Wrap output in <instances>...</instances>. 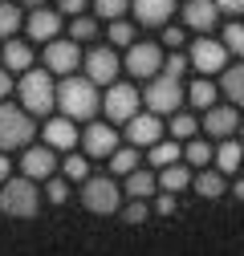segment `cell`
I'll use <instances>...</instances> for the list:
<instances>
[{
  "mask_svg": "<svg viewBox=\"0 0 244 256\" xmlns=\"http://www.w3.org/2000/svg\"><path fill=\"white\" fill-rule=\"evenodd\" d=\"M57 106H61V114H70L74 122L94 118L98 106H102L98 82H94V78H74V74H66V78H61V86H57Z\"/></svg>",
  "mask_w": 244,
  "mask_h": 256,
  "instance_id": "obj_1",
  "label": "cell"
},
{
  "mask_svg": "<svg viewBox=\"0 0 244 256\" xmlns=\"http://www.w3.org/2000/svg\"><path fill=\"white\" fill-rule=\"evenodd\" d=\"M41 208V191L33 183V175H20V179H4L0 183V212L12 216V220H28L37 216Z\"/></svg>",
  "mask_w": 244,
  "mask_h": 256,
  "instance_id": "obj_2",
  "label": "cell"
},
{
  "mask_svg": "<svg viewBox=\"0 0 244 256\" xmlns=\"http://www.w3.org/2000/svg\"><path fill=\"white\" fill-rule=\"evenodd\" d=\"M16 94H20V106L33 110V114H49L57 106V86H53L49 70H24Z\"/></svg>",
  "mask_w": 244,
  "mask_h": 256,
  "instance_id": "obj_3",
  "label": "cell"
},
{
  "mask_svg": "<svg viewBox=\"0 0 244 256\" xmlns=\"http://www.w3.org/2000/svg\"><path fill=\"white\" fill-rule=\"evenodd\" d=\"M183 98H188V94H183V78L171 74V70L155 74V78L146 82V94H142L146 110H155V114H175Z\"/></svg>",
  "mask_w": 244,
  "mask_h": 256,
  "instance_id": "obj_4",
  "label": "cell"
},
{
  "mask_svg": "<svg viewBox=\"0 0 244 256\" xmlns=\"http://www.w3.org/2000/svg\"><path fill=\"white\" fill-rule=\"evenodd\" d=\"M33 134H37L33 110H24V106H0V150L28 146Z\"/></svg>",
  "mask_w": 244,
  "mask_h": 256,
  "instance_id": "obj_5",
  "label": "cell"
},
{
  "mask_svg": "<svg viewBox=\"0 0 244 256\" xmlns=\"http://www.w3.org/2000/svg\"><path fill=\"white\" fill-rule=\"evenodd\" d=\"M163 49L155 45V41H134L130 49H126V74L130 78H142V82H150L155 74H163Z\"/></svg>",
  "mask_w": 244,
  "mask_h": 256,
  "instance_id": "obj_6",
  "label": "cell"
},
{
  "mask_svg": "<svg viewBox=\"0 0 244 256\" xmlns=\"http://www.w3.org/2000/svg\"><path fill=\"white\" fill-rule=\"evenodd\" d=\"M82 204H86L90 212H98V216H110V212H118V204H122V191H118L114 179L98 175V179H86V183H82Z\"/></svg>",
  "mask_w": 244,
  "mask_h": 256,
  "instance_id": "obj_7",
  "label": "cell"
},
{
  "mask_svg": "<svg viewBox=\"0 0 244 256\" xmlns=\"http://www.w3.org/2000/svg\"><path fill=\"white\" fill-rule=\"evenodd\" d=\"M138 102H142V94H138L134 86L114 82V86L106 90V98H102V110H106L110 122H130V118L138 114Z\"/></svg>",
  "mask_w": 244,
  "mask_h": 256,
  "instance_id": "obj_8",
  "label": "cell"
},
{
  "mask_svg": "<svg viewBox=\"0 0 244 256\" xmlns=\"http://www.w3.org/2000/svg\"><path fill=\"white\" fill-rule=\"evenodd\" d=\"M82 49H78V41L70 37V41H45V70L49 74H61V78H66V74H74L78 66H82Z\"/></svg>",
  "mask_w": 244,
  "mask_h": 256,
  "instance_id": "obj_9",
  "label": "cell"
},
{
  "mask_svg": "<svg viewBox=\"0 0 244 256\" xmlns=\"http://www.w3.org/2000/svg\"><path fill=\"white\" fill-rule=\"evenodd\" d=\"M86 78H94L98 86H114V78H118V53H114V45H98V49H90L86 53Z\"/></svg>",
  "mask_w": 244,
  "mask_h": 256,
  "instance_id": "obj_10",
  "label": "cell"
},
{
  "mask_svg": "<svg viewBox=\"0 0 244 256\" xmlns=\"http://www.w3.org/2000/svg\"><path fill=\"white\" fill-rule=\"evenodd\" d=\"M192 66L208 78V74H220L228 66V45L224 41H212V37H200L192 45Z\"/></svg>",
  "mask_w": 244,
  "mask_h": 256,
  "instance_id": "obj_11",
  "label": "cell"
},
{
  "mask_svg": "<svg viewBox=\"0 0 244 256\" xmlns=\"http://www.w3.org/2000/svg\"><path fill=\"white\" fill-rule=\"evenodd\" d=\"M82 146L90 158H110L118 150V134H114V122H90L82 130Z\"/></svg>",
  "mask_w": 244,
  "mask_h": 256,
  "instance_id": "obj_12",
  "label": "cell"
},
{
  "mask_svg": "<svg viewBox=\"0 0 244 256\" xmlns=\"http://www.w3.org/2000/svg\"><path fill=\"white\" fill-rule=\"evenodd\" d=\"M126 138H130L134 146H155V142L163 138V122H159V114H155V110L134 114V118L126 122Z\"/></svg>",
  "mask_w": 244,
  "mask_h": 256,
  "instance_id": "obj_13",
  "label": "cell"
},
{
  "mask_svg": "<svg viewBox=\"0 0 244 256\" xmlns=\"http://www.w3.org/2000/svg\"><path fill=\"white\" fill-rule=\"evenodd\" d=\"M204 130H208V138H232L240 130L236 106H212V110H204Z\"/></svg>",
  "mask_w": 244,
  "mask_h": 256,
  "instance_id": "obj_14",
  "label": "cell"
},
{
  "mask_svg": "<svg viewBox=\"0 0 244 256\" xmlns=\"http://www.w3.org/2000/svg\"><path fill=\"white\" fill-rule=\"evenodd\" d=\"M216 16H220L216 0H188V4H183V20H188V28H196V33L216 28Z\"/></svg>",
  "mask_w": 244,
  "mask_h": 256,
  "instance_id": "obj_15",
  "label": "cell"
},
{
  "mask_svg": "<svg viewBox=\"0 0 244 256\" xmlns=\"http://www.w3.org/2000/svg\"><path fill=\"white\" fill-rule=\"evenodd\" d=\"M130 8H134V20H138V24L155 28V24H167V20H171L175 0H130Z\"/></svg>",
  "mask_w": 244,
  "mask_h": 256,
  "instance_id": "obj_16",
  "label": "cell"
},
{
  "mask_svg": "<svg viewBox=\"0 0 244 256\" xmlns=\"http://www.w3.org/2000/svg\"><path fill=\"white\" fill-rule=\"evenodd\" d=\"M57 167V158H53V146H24V158H20V171L24 175H33V179H49Z\"/></svg>",
  "mask_w": 244,
  "mask_h": 256,
  "instance_id": "obj_17",
  "label": "cell"
},
{
  "mask_svg": "<svg viewBox=\"0 0 244 256\" xmlns=\"http://www.w3.org/2000/svg\"><path fill=\"white\" fill-rule=\"evenodd\" d=\"M45 142H49L53 150H74V142H78V126H74V118H70V114L49 118V122H45Z\"/></svg>",
  "mask_w": 244,
  "mask_h": 256,
  "instance_id": "obj_18",
  "label": "cell"
},
{
  "mask_svg": "<svg viewBox=\"0 0 244 256\" xmlns=\"http://www.w3.org/2000/svg\"><path fill=\"white\" fill-rule=\"evenodd\" d=\"M61 33V12H53V8H33V16H28V37L33 41H53Z\"/></svg>",
  "mask_w": 244,
  "mask_h": 256,
  "instance_id": "obj_19",
  "label": "cell"
},
{
  "mask_svg": "<svg viewBox=\"0 0 244 256\" xmlns=\"http://www.w3.org/2000/svg\"><path fill=\"white\" fill-rule=\"evenodd\" d=\"M240 163H244V146H240L236 138H220V146H216V167H220L224 175H232V171H240Z\"/></svg>",
  "mask_w": 244,
  "mask_h": 256,
  "instance_id": "obj_20",
  "label": "cell"
},
{
  "mask_svg": "<svg viewBox=\"0 0 244 256\" xmlns=\"http://www.w3.org/2000/svg\"><path fill=\"white\" fill-rule=\"evenodd\" d=\"M155 187H159V179L150 175V171H142V167H134L126 175V196L130 200H150V196H155Z\"/></svg>",
  "mask_w": 244,
  "mask_h": 256,
  "instance_id": "obj_21",
  "label": "cell"
},
{
  "mask_svg": "<svg viewBox=\"0 0 244 256\" xmlns=\"http://www.w3.org/2000/svg\"><path fill=\"white\" fill-rule=\"evenodd\" d=\"M146 163L159 167V171L171 167V163H179V138H175V142H163V138H159L155 146H146Z\"/></svg>",
  "mask_w": 244,
  "mask_h": 256,
  "instance_id": "obj_22",
  "label": "cell"
},
{
  "mask_svg": "<svg viewBox=\"0 0 244 256\" xmlns=\"http://www.w3.org/2000/svg\"><path fill=\"white\" fill-rule=\"evenodd\" d=\"M4 66L16 70V74L33 70V49H28L24 41H8V45H4Z\"/></svg>",
  "mask_w": 244,
  "mask_h": 256,
  "instance_id": "obj_23",
  "label": "cell"
},
{
  "mask_svg": "<svg viewBox=\"0 0 244 256\" xmlns=\"http://www.w3.org/2000/svg\"><path fill=\"white\" fill-rule=\"evenodd\" d=\"M196 191L204 200H216V196H224V171L216 167V171H200L196 175Z\"/></svg>",
  "mask_w": 244,
  "mask_h": 256,
  "instance_id": "obj_24",
  "label": "cell"
},
{
  "mask_svg": "<svg viewBox=\"0 0 244 256\" xmlns=\"http://www.w3.org/2000/svg\"><path fill=\"white\" fill-rule=\"evenodd\" d=\"M224 94H228L232 106H244V61L232 66V70H224Z\"/></svg>",
  "mask_w": 244,
  "mask_h": 256,
  "instance_id": "obj_25",
  "label": "cell"
},
{
  "mask_svg": "<svg viewBox=\"0 0 244 256\" xmlns=\"http://www.w3.org/2000/svg\"><path fill=\"white\" fill-rule=\"evenodd\" d=\"M188 102H192L196 110H212V106H216V86H212L208 78L192 82V90H188Z\"/></svg>",
  "mask_w": 244,
  "mask_h": 256,
  "instance_id": "obj_26",
  "label": "cell"
},
{
  "mask_svg": "<svg viewBox=\"0 0 244 256\" xmlns=\"http://www.w3.org/2000/svg\"><path fill=\"white\" fill-rule=\"evenodd\" d=\"M192 183V171L183 167V163H171V167H163V175H159V187L163 191H183Z\"/></svg>",
  "mask_w": 244,
  "mask_h": 256,
  "instance_id": "obj_27",
  "label": "cell"
},
{
  "mask_svg": "<svg viewBox=\"0 0 244 256\" xmlns=\"http://www.w3.org/2000/svg\"><path fill=\"white\" fill-rule=\"evenodd\" d=\"M134 167H138V150H134V146H118V150L110 154V171H114V175H130Z\"/></svg>",
  "mask_w": 244,
  "mask_h": 256,
  "instance_id": "obj_28",
  "label": "cell"
},
{
  "mask_svg": "<svg viewBox=\"0 0 244 256\" xmlns=\"http://www.w3.org/2000/svg\"><path fill=\"white\" fill-rule=\"evenodd\" d=\"M183 158H188L192 167H208L216 154H212V142H204V138H188V150H183Z\"/></svg>",
  "mask_w": 244,
  "mask_h": 256,
  "instance_id": "obj_29",
  "label": "cell"
},
{
  "mask_svg": "<svg viewBox=\"0 0 244 256\" xmlns=\"http://www.w3.org/2000/svg\"><path fill=\"white\" fill-rule=\"evenodd\" d=\"M20 28V8L8 4V0H0V37H12Z\"/></svg>",
  "mask_w": 244,
  "mask_h": 256,
  "instance_id": "obj_30",
  "label": "cell"
},
{
  "mask_svg": "<svg viewBox=\"0 0 244 256\" xmlns=\"http://www.w3.org/2000/svg\"><path fill=\"white\" fill-rule=\"evenodd\" d=\"M167 130L175 134V138H196V130H200V122L192 118V114H171V126H167Z\"/></svg>",
  "mask_w": 244,
  "mask_h": 256,
  "instance_id": "obj_31",
  "label": "cell"
},
{
  "mask_svg": "<svg viewBox=\"0 0 244 256\" xmlns=\"http://www.w3.org/2000/svg\"><path fill=\"white\" fill-rule=\"evenodd\" d=\"M70 37H74V41H94V37H98V20L78 12V16H74V24H70Z\"/></svg>",
  "mask_w": 244,
  "mask_h": 256,
  "instance_id": "obj_32",
  "label": "cell"
},
{
  "mask_svg": "<svg viewBox=\"0 0 244 256\" xmlns=\"http://www.w3.org/2000/svg\"><path fill=\"white\" fill-rule=\"evenodd\" d=\"M94 8L102 20H122V12L130 8V0H94Z\"/></svg>",
  "mask_w": 244,
  "mask_h": 256,
  "instance_id": "obj_33",
  "label": "cell"
},
{
  "mask_svg": "<svg viewBox=\"0 0 244 256\" xmlns=\"http://www.w3.org/2000/svg\"><path fill=\"white\" fill-rule=\"evenodd\" d=\"M66 179H78V183H86V179H90V158H82V154H70V158H66Z\"/></svg>",
  "mask_w": 244,
  "mask_h": 256,
  "instance_id": "obj_34",
  "label": "cell"
},
{
  "mask_svg": "<svg viewBox=\"0 0 244 256\" xmlns=\"http://www.w3.org/2000/svg\"><path fill=\"white\" fill-rule=\"evenodd\" d=\"M110 41H114V49H118V45L130 49V45H134V28H130L126 20H110Z\"/></svg>",
  "mask_w": 244,
  "mask_h": 256,
  "instance_id": "obj_35",
  "label": "cell"
},
{
  "mask_svg": "<svg viewBox=\"0 0 244 256\" xmlns=\"http://www.w3.org/2000/svg\"><path fill=\"white\" fill-rule=\"evenodd\" d=\"M224 45H228V53L244 57V24H228L224 28Z\"/></svg>",
  "mask_w": 244,
  "mask_h": 256,
  "instance_id": "obj_36",
  "label": "cell"
},
{
  "mask_svg": "<svg viewBox=\"0 0 244 256\" xmlns=\"http://www.w3.org/2000/svg\"><path fill=\"white\" fill-rule=\"evenodd\" d=\"M49 200H53V204H66V200H70L66 179H49Z\"/></svg>",
  "mask_w": 244,
  "mask_h": 256,
  "instance_id": "obj_37",
  "label": "cell"
},
{
  "mask_svg": "<svg viewBox=\"0 0 244 256\" xmlns=\"http://www.w3.org/2000/svg\"><path fill=\"white\" fill-rule=\"evenodd\" d=\"M146 216H150V208H146V200H134V204L126 208V220H130V224H142Z\"/></svg>",
  "mask_w": 244,
  "mask_h": 256,
  "instance_id": "obj_38",
  "label": "cell"
},
{
  "mask_svg": "<svg viewBox=\"0 0 244 256\" xmlns=\"http://www.w3.org/2000/svg\"><path fill=\"white\" fill-rule=\"evenodd\" d=\"M155 212H159V216H171V212H175V191H163V196L155 200Z\"/></svg>",
  "mask_w": 244,
  "mask_h": 256,
  "instance_id": "obj_39",
  "label": "cell"
},
{
  "mask_svg": "<svg viewBox=\"0 0 244 256\" xmlns=\"http://www.w3.org/2000/svg\"><path fill=\"white\" fill-rule=\"evenodd\" d=\"M8 94H12V70H8V66H0V102H4Z\"/></svg>",
  "mask_w": 244,
  "mask_h": 256,
  "instance_id": "obj_40",
  "label": "cell"
},
{
  "mask_svg": "<svg viewBox=\"0 0 244 256\" xmlns=\"http://www.w3.org/2000/svg\"><path fill=\"white\" fill-rule=\"evenodd\" d=\"M163 45L179 49V45H183V28H163Z\"/></svg>",
  "mask_w": 244,
  "mask_h": 256,
  "instance_id": "obj_41",
  "label": "cell"
},
{
  "mask_svg": "<svg viewBox=\"0 0 244 256\" xmlns=\"http://www.w3.org/2000/svg\"><path fill=\"white\" fill-rule=\"evenodd\" d=\"M57 4H61V12H74V16H78V12L86 8V0H57Z\"/></svg>",
  "mask_w": 244,
  "mask_h": 256,
  "instance_id": "obj_42",
  "label": "cell"
},
{
  "mask_svg": "<svg viewBox=\"0 0 244 256\" xmlns=\"http://www.w3.org/2000/svg\"><path fill=\"white\" fill-rule=\"evenodd\" d=\"M220 12H244V0H216Z\"/></svg>",
  "mask_w": 244,
  "mask_h": 256,
  "instance_id": "obj_43",
  "label": "cell"
},
{
  "mask_svg": "<svg viewBox=\"0 0 244 256\" xmlns=\"http://www.w3.org/2000/svg\"><path fill=\"white\" fill-rule=\"evenodd\" d=\"M8 179V158H4V150H0V183Z\"/></svg>",
  "mask_w": 244,
  "mask_h": 256,
  "instance_id": "obj_44",
  "label": "cell"
},
{
  "mask_svg": "<svg viewBox=\"0 0 244 256\" xmlns=\"http://www.w3.org/2000/svg\"><path fill=\"white\" fill-rule=\"evenodd\" d=\"M232 191H236V196H240V200H244V179H240V183H236V187H232Z\"/></svg>",
  "mask_w": 244,
  "mask_h": 256,
  "instance_id": "obj_45",
  "label": "cell"
},
{
  "mask_svg": "<svg viewBox=\"0 0 244 256\" xmlns=\"http://www.w3.org/2000/svg\"><path fill=\"white\" fill-rule=\"evenodd\" d=\"M16 4H33L37 8V4H45V0H16Z\"/></svg>",
  "mask_w": 244,
  "mask_h": 256,
  "instance_id": "obj_46",
  "label": "cell"
},
{
  "mask_svg": "<svg viewBox=\"0 0 244 256\" xmlns=\"http://www.w3.org/2000/svg\"><path fill=\"white\" fill-rule=\"evenodd\" d=\"M240 134H244V122H240Z\"/></svg>",
  "mask_w": 244,
  "mask_h": 256,
  "instance_id": "obj_47",
  "label": "cell"
}]
</instances>
